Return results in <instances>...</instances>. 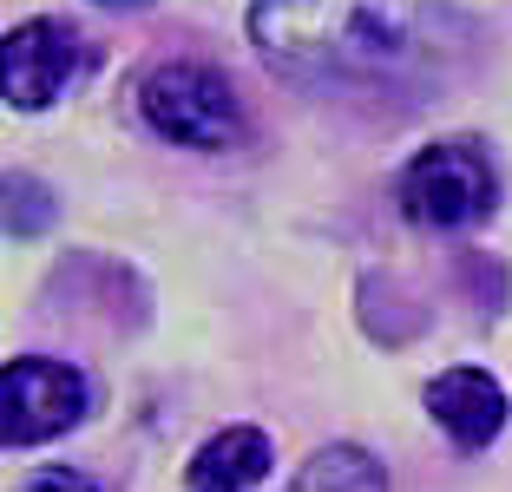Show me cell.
I'll return each instance as SVG.
<instances>
[{
    "label": "cell",
    "instance_id": "ba28073f",
    "mask_svg": "<svg viewBox=\"0 0 512 492\" xmlns=\"http://www.w3.org/2000/svg\"><path fill=\"white\" fill-rule=\"evenodd\" d=\"M289 492H388V466L368 447L335 440V447H316L302 460V473L289 479Z\"/></svg>",
    "mask_w": 512,
    "mask_h": 492
},
{
    "label": "cell",
    "instance_id": "30bf717a",
    "mask_svg": "<svg viewBox=\"0 0 512 492\" xmlns=\"http://www.w3.org/2000/svg\"><path fill=\"white\" fill-rule=\"evenodd\" d=\"M20 492H99V486H92L86 473H73V466H40Z\"/></svg>",
    "mask_w": 512,
    "mask_h": 492
},
{
    "label": "cell",
    "instance_id": "3957f363",
    "mask_svg": "<svg viewBox=\"0 0 512 492\" xmlns=\"http://www.w3.org/2000/svg\"><path fill=\"white\" fill-rule=\"evenodd\" d=\"M138 112H145V125L158 138L191 145V151H224L243 138V105L230 92V79L211 73V66H197V60H171L158 73H145Z\"/></svg>",
    "mask_w": 512,
    "mask_h": 492
},
{
    "label": "cell",
    "instance_id": "52a82bcc",
    "mask_svg": "<svg viewBox=\"0 0 512 492\" xmlns=\"http://www.w3.org/2000/svg\"><path fill=\"white\" fill-rule=\"evenodd\" d=\"M184 479H191V492H250L256 479H270V433H256V427L211 433L191 453Z\"/></svg>",
    "mask_w": 512,
    "mask_h": 492
},
{
    "label": "cell",
    "instance_id": "5b68a950",
    "mask_svg": "<svg viewBox=\"0 0 512 492\" xmlns=\"http://www.w3.org/2000/svg\"><path fill=\"white\" fill-rule=\"evenodd\" d=\"M86 66H92V53L66 20H20V27H7V40H0V92H7L14 112L53 105Z\"/></svg>",
    "mask_w": 512,
    "mask_h": 492
},
{
    "label": "cell",
    "instance_id": "277c9868",
    "mask_svg": "<svg viewBox=\"0 0 512 492\" xmlns=\"http://www.w3.org/2000/svg\"><path fill=\"white\" fill-rule=\"evenodd\" d=\"M73 420H86V374L73 361H46V355L7 361V374H0V440H7V453L46 447Z\"/></svg>",
    "mask_w": 512,
    "mask_h": 492
},
{
    "label": "cell",
    "instance_id": "7a4b0ae2",
    "mask_svg": "<svg viewBox=\"0 0 512 492\" xmlns=\"http://www.w3.org/2000/svg\"><path fill=\"white\" fill-rule=\"evenodd\" d=\"M394 197H401L407 224H421V230H473L499 204V178H493V158L480 151V138H440L421 158H407Z\"/></svg>",
    "mask_w": 512,
    "mask_h": 492
},
{
    "label": "cell",
    "instance_id": "8fae6325",
    "mask_svg": "<svg viewBox=\"0 0 512 492\" xmlns=\"http://www.w3.org/2000/svg\"><path fill=\"white\" fill-rule=\"evenodd\" d=\"M99 7H145V0H99Z\"/></svg>",
    "mask_w": 512,
    "mask_h": 492
},
{
    "label": "cell",
    "instance_id": "8992f818",
    "mask_svg": "<svg viewBox=\"0 0 512 492\" xmlns=\"http://www.w3.org/2000/svg\"><path fill=\"white\" fill-rule=\"evenodd\" d=\"M427 414H434V427L447 433L453 447L480 453L506 427V388L486 368H447L427 381Z\"/></svg>",
    "mask_w": 512,
    "mask_h": 492
},
{
    "label": "cell",
    "instance_id": "9c48e42d",
    "mask_svg": "<svg viewBox=\"0 0 512 492\" xmlns=\"http://www.w3.org/2000/svg\"><path fill=\"white\" fill-rule=\"evenodd\" d=\"M46 224H53V197L14 171V178H7V230H14V237H33V230H46Z\"/></svg>",
    "mask_w": 512,
    "mask_h": 492
},
{
    "label": "cell",
    "instance_id": "6da1fadb",
    "mask_svg": "<svg viewBox=\"0 0 512 492\" xmlns=\"http://www.w3.org/2000/svg\"><path fill=\"white\" fill-rule=\"evenodd\" d=\"M250 46L296 86L427 99L473 66L460 0H250Z\"/></svg>",
    "mask_w": 512,
    "mask_h": 492
}]
</instances>
